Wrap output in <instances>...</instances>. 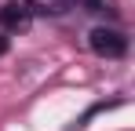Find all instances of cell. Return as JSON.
Listing matches in <instances>:
<instances>
[{"label": "cell", "mask_w": 135, "mask_h": 131, "mask_svg": "<svg viewBox=\"0 0 135 131\" xmlns=\"http://www.w3.org/2000/svg\"><path fill=\"white\" fill-rule=\"evenodd\" d=\"M29 22H33V15L26 11L18 0H11V4H4V7H0V26H4V29H11V33L29 29Z\"/></svg>", "instance_id": "cell-2"}, {"label": "cell", "mask_w": 135, "mask_h": 131, "mask_svg": "<svg viewBox=\"0 0 135 131\" xmlns=\"http://www.w3.org/2000/svg\"><path fill=\"white\" fill-rule=\"evenodd\" d=\"M69 4H77V7H84V11H95V15L113 11V0H69Z\"/></svg>", "instance_id": "cell-4"}, {"label": "cell", "mask_w": 135, "mask_h": 131, "mask_svg": "<svg viewBox=\"0 0 135 131\" xmlns=\"http://www.w3.org/2000/svg\"><path fill=\"white\" fill-rule=\"evenodd\" d=\"M29 15H62L69 11V0H18Z\"/></svg>", "instance_id": "cell-3"}, {"label": "cell", "mask_w": 135, "mask_h": 131, "mask_svg": "<svg viewBox=\"0 0 135 131\" xmlns=\"http://www.w3.org/2000/svg\"><path fill=\"white\" fill-rule=\"evenodd\" d=\"M91 51L95 55H102V58H120L124 51H128V37L120 33V29H106V26H99V29H91Z\"/></svg>", "instance_id": "cell-1"}, {"label": "cell", "mask_w": 135, "mask_h": 131, "mask_svg": "<svg viewBox=\"0 0 135 131\" xmlns=\"http://www.w3.org/2000/svg\"><path fill=\"white\" fill-rule=\"evenodd\" d=\"M4 51H7V37H0V55H4Z\"/></svg>", "instance_id": "cell-5"}]
</instances>
